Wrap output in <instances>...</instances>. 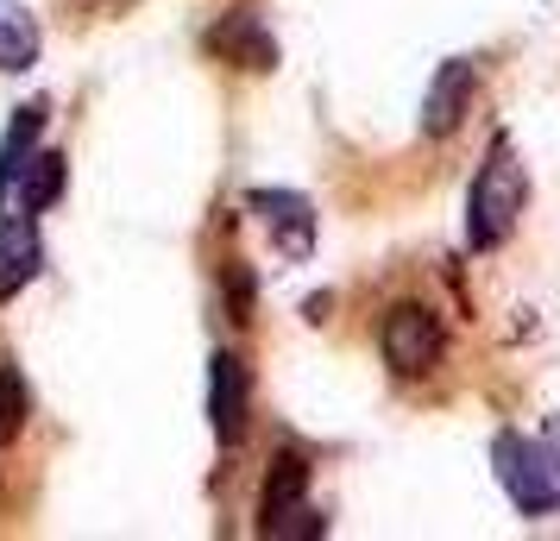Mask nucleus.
Segmentation results:
<instances>
[{
	"mask_svg": "<svg viewBox=\"0 0 560 541\" xmlns=\"http://www.w3.org/2000/svg\"><path fill=\"white\" fill-rule=\"evenodd\" d=\"M523 208H529V177H523V164L510 152V139H491L479 177L466 189V246L472 252H498L516 233Z\"/></svg>",
	"mask_w": 560,
	"mask_h": 541,
	"instance_id": "nucleus-1",
	"label": "nucleus"
},
{
	"mask_svg": "<svg viewBox=\"0 0 560 541\" xmlns=\"http://www.w3.org/2000/svg\"><path fill=\"white\" fill-rule=\"evenodd\" d=\"M498 485L523 516H555L560 510V454L535 435H498L491 440Z\"/></svg>",
	"mask_w": 560,
	"mask_h": 541,
	"instance_id": "nucleus-2",
	"label": "nucleus"
},
{
	"mask_svg": "<svg viewBox=\"0 0 560 541\" xmlns=\"http://www.w3.org/2000/svg\"><path fill=\"white\" fill-rule=\"evenodd\" d=\"M378 353L397 378H429L434 365L447 360V328L429 303H390L378 328Z\"/></svg>",
	"mask_w": 560,
	"mask_h": 541,
	"instance_id": "nucleus-3",
	"label": "nucleus"
},
{
	"mask_svg": "<svg viewBox=\"0 0 560 541\" xmlns=\"http://www.w3.org/2000/svg\"><path fill=\"white\" fill-rule=\"evenodd\" d=\"M328 522L308 510V460L303 454H278L258 491V536H322Z\"/></svg>",
	"mask_w": 560,
	"mask_h": 541,
	"instance_id": "nucleus-4",
	"label": "nucleus"
},
{
	"mask_svg": "<svg viewBox=\"0 0 560 541\" xmlns=\"http://www.w3.org/2000/svg\"><path fill=\"white\" fill-rule=\"evenodd\" d=\"M246 415H253V372H246L240 353H214L208 360V422H214V440L240 447Z\"/></svg>",
	"mask_w": 560,
	"mask_h": 541,
	"instance_id": "nucleus-5",
	"label": "nucleus"
},
{
	"mask_svg": "<svg viewBox=\"0 0 560 541\" xmlns=\"http://www.w3.org/2000/svg\"><path fill=\"white\" fill-rule=\"evenodd\" d=\"M246 208L258 214V227L271 233V246L283 258L315 252V208H308V196H296V189H253Z\"/></svg>",
	"mask_w": 560,
	"mask_h": 541,
	"instance_id": "nucleus-6",
	"label": "nucleus"
},
{
	"mask_svg": "<svg viewBox=\"0 0 560 541\" xmlns=\"http://www.w3.org/2000/svg\"><path fill=\"white\" fill-rule=\"evenodd\" d=\"M202 45L221 57V63H233V70H258V77L278 70V38H271L265 20L246 13V7H240V13H221V20L202 32Z\"/></svg>",
	"mask_w": 560,
	"mask_h": 541,
	"instance_id": "nucleus-7",
	"label": "nucleus"
},
{
	"mask_svg": "<svg viewBox=\"0 0 560 541\" xmlns=\"http://www.w3.org/2000/svg\"><path fill=\"white\" fill-rule=\"evenodd\" d=\"M472 95H479V63L447 57V63L434 70L429 95H422V132H429V139H447V132H459V120L472 114Z\"/></svg>",
	"mask_w": 560,
	"mask_h": 541,
	"instance_id": "nucleus-8",
	"label": "nucleus"
},
{
	"mask_svg": "<svg viewBox=\"0 0 560 541\" xmlns=\"http://www.w3.org/2000/svg\"><path fill=\"white\" fill-rule=\"evenodd\" d=\"M38 271H45L38 221H32V214H0V303H13Z\"/></svg>",
	"mask_w": 560,
	"mask_h": 541,
	"instance_id": "nucleus-9",
	"label": "nucleus"
},
{
	"mask_svg": "<svg viewBox=\"0 0 560 541\" xmlns=\"http://www.w3.org/2000/svg\"><path fill=\"white\" fill-rule=\"evenodd\" d=\"M38 127H45V102H26L13 114V127L0 139V214H13V196H20V177H26V164L45 145H38Z\"/></svg>",
	"mask_w": 560,
	"mask_h": 541,
	"instance_id": "nucleus-10",
	"label": "nucleus"
},
{
	"mask_svg": "<svg viewBox=\"0 0 560 541\" xmlns=\"http://www.w3.org/2000/svg\"><path fill=\"white\" fill-rule=\"evenodd\" d=\"M38 63V20L26 13V0H0V70L26 77Z\"/></svg>",
	"mask_w": 560,
	"mask_h": 541,
	"instance_id": "nucleus-11",
	"label": "nucleus"
},
{
	"mask_svg": "<svg viewBox=\"0 0 560 541\" xmlns=\"http://www.w3.org/2000/svg\"><path fill=\"white\" fill-rule=\"evenodd\" d=\"M63 196V152H38L26 164V177H20V196H13V214H45V208Z\"/></svg>",
	"mask_w": 560,
	"mask_h": 541,
	"instance_id": "nucleus-12",
	"label": "nucleus"
},
{
	"mask_svg": "<svg viewBox=\"0 0 560 541\" xmlns=\"http://www.w3.org/2000/svg\"><path fill=\"white\" fill-rule=\"evenodd\" d=\"M26 415H32V397H26V378L13 365H0V447L26 435Z\"/></svg>",
	"mask_w": 560,
	"mask_h": 541,
	"instance_id": "nucleus-13",
	"label": "nucleus"
},
{
	"mask_svg": "<svg viewBox=\"0 0 560 541\" xmlns=\"http://www.w3.org/2000/svg\"><path fill=\"white\" fill-rule=\"evenodd\" d=\"M228 303H233V321H253V284H246V264H228Z\"/></svg>",
	"mask_w": 560,
	"mask_h": 541,
	"instance_id": "nucleus-14",
	"label": "nucleus"
}]
</instances>
